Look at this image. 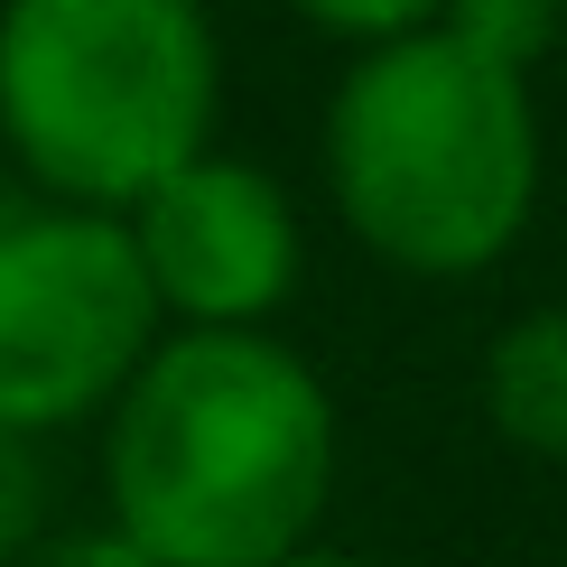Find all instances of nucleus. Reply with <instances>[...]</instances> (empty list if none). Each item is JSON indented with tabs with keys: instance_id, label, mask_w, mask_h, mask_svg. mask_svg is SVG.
<instances>
[{
	"instance_id": "nucleus-4",
	"label": "nucleus",
	"mask_w": 567,
	"mask_h": 567,
	"mask_svg": "<svg viewBox=\"0 0 567 567\" xmlns=\"http://www.w3.org/2000/svg\"><path fill=\"white\" fill-rule=\"evenodd\" d=\"M158 298L140 279L122 215L19 205L0 215V429L47 437L112 410L158 344Z\"/></svg>"
},
{
	"instance_id": "nucleus-6",
	"label": "nucleus",
	"mask_w": 567,
	"mask_h": 567,
	"mask_svg": "<svg viewBox=\"0 0 567 567\" xmlns=\"http://www.w3.org/2000/svg\"><path fill=\"white\" fill-rule=\"evenodd\" d=\"M484 419L539 465H567V307L512 317L484 353Z\"/></svg>"
},
{
	"instance_id": "nucleus-5",
	"label": "nucleus",
	"mask_w": 567,
	"mask_h": 567,
	"mask_svg": "<svg viewBox=\"0 0 567 567\" xmlns=\"http://www.w3.org/2000/svg\"><path fill=\"white\" fill-rule=\"evenodd\" d=\"M122 233L177 326H270L298 289V215L251 158L196 150L131 205Z\"/></svg>"
},
{
	"instance_id": "nucleus-3",
	"label": "nucleus",
	"mask_w": 567,
	"mask_h": 567,
	"mask_svg": "<svg viewBox=\"0 0 567 567\" xmlns=\"http://www.w3.org/2000/svg\"><path fill=\"white\" fill-rule=\"evenodd\" d=\"M205 0H0V140L47 205L131 215L215 140Z\"/></svg>"
},
{
	"instance_id": "nucleus-11",
	"label": "nucleus",
	"mask_w": 567,
	"mask_h": 567,
	"mask_svg": "<svg viewBox=\"0 0 567 567\" xmlns=\"http://www.w3.org/2000/svg\"><path fill=\"white\" fill-rule=\"evenodd\" d=\"M270 567H372V558H353V549H317V539H307V549H289V558H270Z\"/></svg>"
},
{
	"instance_id": "nucleus-1",
	"label": "nucleus",
	"mask_w": 567,
	"mask_h": 567,
	"mask_svg": "<svg viewBox=\"0 0 567 567\" xmlns=\"http://www.w3.org/2000/svg\"><path fill=\"white\" fill-rule=\"evenodd\" d=\"M103 493L158 567H270L336 503V400L261 326H177L112 400Z\"/></svg>"
},
{
	"instance_id": "nucleus-9",
	"label": "nucleus",
	"mask_w": 567,
	"mask_h": 567,
	"mask_svg": "<svg viewBox=\"0 0 567 567\" xmlns=\"http://www.w3.org/2000/svg\"><path fill=\"white\" fill-rule=\"evenodd\" d=\"M29 446H38V437L0 429V567L38 539V456H29Z\"/></svg>"
},
{
	"instance_id": "nucleus-10",
	"label": "nucleus",
	"mask_w": 567,
	"mask_h": 567,
	"mask_svg": "<svg viewBox=\"0 0 567 567\" xmlns=\"http://www.w3.org/2000/svg\"><path fill=\"white\" fill-rule=\"evenodd\" d=\"M10 567H158V558L103 522V530H56V539H29V549H19Z\"/></svg>"
},
{
	"instance_id": "nucleus-7",
	"label": "nucleus",
	"mask_w": 567,
	"mask_h": 567,
	"mask_svg": "<svg viewBox=\"0 0 567 567\" xmlns=\"http://www.w3.org/2000/svg\"><path fill=\"white\" fill-rule=\"evenodd\" d=\"M437 29L493 65H512V75H530L567 38V0H437Z\"/></svg>"
},
{
	"instance_id": "nucleus-2",
	"label": "nucleus",
	"mask_w": 567,
	"mask_h": 567,
	"mask_svg": "<svg viewBox=\"0 0 567 567\" xmlns=\"http://www.w3.org/2000/svg\"><path fill=\"white\" fill-rule=\"evenodd\" d=\"M326 186L344 233L410 279H475L522 243L539 205L530 75L410 29L363 47L326 103Z\"/></svg>"
},
{
	"instance_id": "nucleus-8",
	"label": "nucleus",
	"mask_w": 567,
	"mask_h": 567,
	"mask_svg": "<svg viewBox=\"0 0 567 567\" xmlns=\"http://www.w3.org/2000/svg\"><path fill=\"white\" fill-rule=\"evenodd\" d=\"M289 10L307 19V29H326L336 47H391L410 29H437V0H289Z\"/></svg>"
}]
</instances>
